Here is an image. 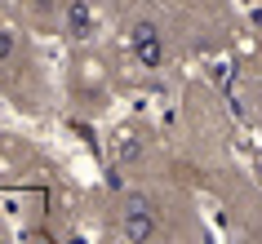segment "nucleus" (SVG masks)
Returning <instances> with one entry per match:
<instances>
[{"instance_id": "obj_1", "label": "nucleus", "mask_w": 262, "mask_h": 244, "mask_svg": "<svg viewBox=\"0 0 262 244\" xmlns=\"http://www.w3.org/2000/svg\"><path fill=\"white\" fill-rule=\"evenodd\" d=\"M120 231L129 235L134 244H142V240H156L160 235V217H156V204H151V195H124V217H120Z\"/></svg>"}, {"instance_id": "obj_2", "label": "nucleus", "mask_w": 262, "mask_h": 244, "mask_svg": "<svg viewBox=\"0 0 262 244\" xmlns=\"http://www.w3.org/2000/svg\"><path fill=\"white\" fill-rule=\"evenodd\" d=\"M129 49H134V58H138L142 67H165V36H160V27L156 23H134V31H129Z\"/></svg>"}, {"instance_id": "obj_3", "label": "nucleus", "mask_w": 262, "mask_h": 244, "mask_svg": "<svg viewBox=\"0 0 262 244\" xmlns=\"http://www.w3.org/2000/svg\"><path fill=\"white\" fill-rule=\"evenodd\" d=\"M62 23H67L71 40H89V36H94V5H89V0H67Z\"/></svg>"}, {"instance_id": "obj_4", "label": "nucleus", "mask_w": 262, "mask_h": 244, "mask_svg": "<svg viewBox=\"0 0 262 244\" xmlns=\"http://www.w3.org/2000/svg\"><path fill=\"white\" fill-rule=\"evenodd\" d=\"M14 54H18V40H14V31H5V27H0V62H9Z\"/></svg>"}, {"instance_id": "obj_5", "label": "nucleus", "mask_w": 262, "mask_h": 244, "mask_svg": "<svg viewBox=\"0 0 262 244\" xmlns=\"http://www.w3.org/2000/svg\"><path fill=\"white\" fill-rule=\"evenodd\" d=\"M138 142H120V160H138Z\"/></svg>"}]
</instances>
